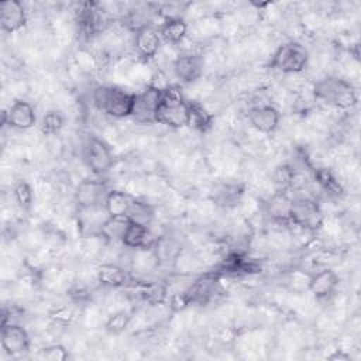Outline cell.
Returning <instances> with one entry per match:
<instances>
[{"label": "cell", "mask_w": 361, "mask_h": 361, "mask_svg": "<svg viewBox=\"0 0 361 361\" xmlns=\"http://www.w3.org/2000/svg\"><path fill=\"white\" fill-rule=\"evenodd\" d=\"M37 114L32 104L24 99H17L3 113V124H8L14 130L25 131L35 126Z\"/></svg>", "instance_id": "obj_11"}, {"label": "cell", "mask_w": 361, "mask_h": 361, "mask_svg": "<svg viewBox=\"0 0 361 361\" xmlns=\"http://www.w3.org/2000/svg\"><path fill=\"white\" fill-rule=\"evenodd\" d=\"M162 42L169 45L180 44L188 35V23L178 16H172L164 20L158 28Z\"/></svg>", "instance_id": "obj_20"}, {"label": "cell", "mask_w": 361, "mask_h": 361, "mask_svg": "<svg viewBox=\"0 0 361 361\" xmlns=\"http://www.w3.org/2000/svg\"><path fill=\"white\" fill-rule=\"evenodd\" d=\"M312 90L317 100L340 110H350L358 102L355 87L348 80L338 76H326L316 80Z\"/></svg>", "instance_id": "obj_1"}, {"label": "cell", "mask_w": 361, "mask_h": 361, "mask_svg": "<svg viewBox=\"0 0 361 361\" xmlns=\"http://www.w3.org/2000/svg\"><path fill=\"white\" fill-rule=\"evenodd\" d=\"M290 223L305 231H317L324 223V213L313 197L298 196L292 200Z\"/></svg>", "instance_id": "obj_5"}, {"label": "cell", "mask_w": 361, "mask_h": 361, "mask_svg": "<svg viewBox=\"0 0 361 361\" xmlns=\"http://www.w3.org/2000/svg\"><path fill=\"white\" fill-rule=\"evenodd\" d=\"M203 58L197 54L185 52L172 61V72L183 85H192L203 75Z\"/></svg>", "instance_id": "obj_10"}, {"label": "cell", "mask_w": 361, "mask_h": 361, "mask_svg": "<svg viewBox=\"0 0 361 361\" xmlns=\"http://www.w3.org/2000/svg\"><path fill=\"white\" fill-rule=\"evenodd\" d=\"M251 127L262 134L274 133L281 121L279 110L272 104L252 106L247 113Z\"/></svg>", "instance_id": "obj_12"}, {"label": "cell", "mask_w": 361, "mask_h": 361, "mask_svg": "<svg viewBox=\"0 0 361 361\" xmlns=\"http://www.w3.org/2000/svg\"><path fill=\"white\" fill-rule=\"evenodd\" d=\"M134 199L135 196L131 195L130 192L110 189L104 199L103 207L109 217H127Z\"/></svg>", "instance_id": "obj_19"}, {"label": "cell", "mask_w": 361, "mask_h": 361, "mask_svg": "<svg viewBox=\"0 0 361 361\" xmlns=\"http://www.w3.org/2000/svg\"><path fill=\"white\" fill-rule=\"evenodd\" d=\"M314 180L320 186V189L330 196H340L343 193L341 183L329 168L314 169Z\"/></svg>", "instance_id": "obj_24"}, {"label": "cell", "mask_w": 361, "mask_h": 361, "mask_svg": "<svg viewBox=\"0 0 361 361\" xmlns=\"http://www.w3.org/2000/svg\"><path fill=\"white\" fill-rule=\"evenodd\" d=\"M82 159L94 175H103L113 166L114 158L109 144L94 135H89L82 147Z\"/></svg>", "instance_id": "obj_6"}, {"label": "cell", "mask_w": 361, "mask_h": 361, "mask_svg": "<svg viewBox=\"0 0 361 361\" xmlns=\"http://www.w3.org/2000/svg\"><path fill=\"white\" fill-rule=\"evenodd\" d=\"M39 357L47 361H65L69 358V351L62 344H49L39 350Z\"/></svg>", "instance_id": "obj_32"}, {"label": "cell", "mask_w": 361, "mask_h": 361, "mask_svg": "<svg viewBox=\"0 0 361 361\" xmlns=\"http://www.w3.org/2000/svg\"><path fill=\"white\" fill-rule=\"evenodd\" d=\"M295 169L288 164L278 165L271 173V182L275 188V192H288L292 189Z\"/></svg>", "instance_id": "obj_26"}, {"label": "cell", "mask_w": 361, "mask_h": 361, "mask_svg": "<svg viewBox=\"0 0 361 361\" xmlns=\"http://www.w3.org/2000/svg\"><path fill=\"white\" fill-rule=\"evenodd\" d=\"M27 23V11L21 1L6 0L0 3V27L1 31L13 34L20 31Z\"/></svg>", "instance_id": "obj_13"}, {"label": "cell", "mask_w": 361, "mask_h": 361, "mask_svg": "<svg viewBox=\"0 0 361 361\" xmlns=\"http://www.w3.org/2000/svg\"><path fill=\"white\" fill-rule=\"evenodd\" d=\"M189 121L188 99L175 86L161 89L159 103L155 111V123L178 130L186 127Z\"/></svg>", "instance_id": "obj_2"}, {"label": "cell", "mask_w": 361, "mask_h": 361, "mask_svg": "<svg viewBox=\"0 0 361 361\" xmlns=\"http://www.w3.org/2000/svg\"><path fill=\"white\" fill-rule=\"evenodd\" d=\"M309 65L307 49L295 41L279 45L271 55L269 68L285 75H299Z\"/></svg>", "instance_id": "obj_4"}, {"label": "cell", "mask_w": 361, "mask_h": 361, "mask_svg": "<svg viewBox=\"0 0 361 361\" xmlns=\"http://www.w3.org/2000/svg\"><path fill=\"white\" fill-rule=\"evenodd\" d=\"M241 195H243V189H240L238 186L226 185L219 190L216 199H217L219 204L228 207V206H234L235 203H238L241 199Z\"/></svg>", "instance_id": "obj_31"}, {"label": "cell", "mask_w": 361, "mask_h": 361, "mask_svg": "<svg viewBox=\"0 0 361 361\" xmlns=\"http://www.w3.org/2000/svg\"><path fill=\"white\" fill-rule=\"evenodd\" d=\"M154 217H155L154 207L151 204H148V203L135 197L131 207H130L127 219L131 220V221H135V223H140V224H144V226L149 227Z\"/></svg>", "instance_id": "obj_27"}, {"label": "cell", "mask_w": 361, "mask_h": 361, "mask_svg": "<svg viewBox=\"0 0 361 361\" xmlns=\"http://www.w3.org/2000/svg\"><path fill=\"white\" fill-rule=\"evenodd\" d=\"M65 126V116L59 110H48L44 113L39 130L44 135H56Z\"/></svg>", "instance_id": "obj_29"}, {"label": "cell", "mask_w": 361, "mask_h": 361, "mask_svg": "<svg viewBox=\"0 0 361 361\" xmlns=\"http://www.w3.org/2000/svg\"><path fill=\"white\" fill-rule=\"evenodd\" d=\"M292 200L288 192H274L265 202L267 216L276 223H290Z\"/></svg>", "instance_id": "obj_18"}, {"label": "cell", "mask_w": 361, "mask_h": 361, "mask_svg": "<svg viewBox=\"0 0 361 361\" xmlns=\"http://www.w3.org/2000/svg\"><path fill=\"white\" fill-rule=\"evenodd\" d=\"M340 278L331 268H323L307 279V290L316 299H327L334 295L338 286Z\"/></svg>", "instance_id": "obj_14"}, {"label": "cell", "mask_w": 361, "mask_h": 361, "mask_svg": "<svg viewBox=\"0 0 361 361\" xmlns=\"http://www.w3.org/2000/svg\"><path fill=\"white\" fill-rule=\"evenodd\" d=\"M161 89L154 87L152 85L147 86L145 90L135 93L134 104L131 111V118L141 124L155 123V111L159 103Z\"/></svg>", "instance_id": "obj_8"}, {"label": "cell", "mask_w": 361, "mask_h": 361, "mask_svg": "<svg viewBox=\"0 0 361 361\" xmlns=\"http://www.w3.org/2000/svg\"><path fill=\"white\" fill-rule=\"evenodd\" d=\"M107 183L102 179H85L80 180L75 189L73 199L78 210L100 207L109 193Z\"/></svg>", "instance_id": "obj_7"}, {"label": "cell", "mask_w": 361, "mask_h": 361, "mask_svg": "<svg viewBox=\"0 0 361 361\" xmlns=\"http://www.w3.org/2000/svg\"><path fill=\"white\" fill-rule=\"evenodd\" d=\"M162 47L159 31L151 25H145L134 31L135 52L144 59H152L158 55Z\"/></svg>", "instance_id": "obj_15"}, {"label": "cell", "mask_w": 361, "mask_h": 361, "mask_svg": "<svg viewBox=\"0 0 361 361\" xmlns=\"http://www.w3.org/2000/svg\"><path fill=\"white\" fill-rule=\"evenodd\" d=\"M13 199L23 212H30L34 204V190L27 180H17L13 186Z\"/></svg>", "instance_id": "obj_28"}, {"label": "cell", "mask_w": 361, "mask_h": 361, "mask_svg": "<svg viewBox=\"0 0 361 361\" xmlns=\"http://www.w3.org/2000/svg\"><path fill=\"white\" fill-rule=\"evenodd\" d=\"M140 296L145 303L151 306H158L166 300L168 288L165 283H161V282L144 283L140 289Z\"/></svg>", "instance_id": "obj_25"}, {"label": "cell", "mask_w": 361, "mask_h": 361, "mask_svg": "<svg viewBox=\"0 0 361 361\" xmlns=\"http://www.w3.org/2000/svg\"><path fill=\"white\" fill-rule=\"evenodd\" d=\"M131 319H133V316L130 312H127L124 309L117 310L107 317V320L104 323V329L110 334H120L128 327Z\"/></svg>", "instance_id": "obj_30"}, {"label": "cell", "mask_w": 361, "mask_h": 361, "mask_svg": "<svg viewBox=\"0 0 361 361\" xmlns=\"http://www.w3.org/2000/svg\"><path fill=\"white\" fill-rule=\"evenodd\" d=\"M330 360H343V361H348L351 360V357L348 354H345L343 350H334V353L331 355H329Z\"/></svg>", "instance_id": "obj_33"}, {"label": "cell", "mask_w": 361, "mask_h": 361, "mask_svg": "<svg viewBox=\"0 0 361 361\" xmlns=\"http://www.w3.org/2000/svg\"><path fill=\"white\" fill-rule=\"evenodd\" d=\"M96 279L106 288H123L130 282L128 271L116 262H103L96 268Z\"/></svg>", "instance_id": "obj_16"}, {"label": "cell", "mask_w": 361, "mask_h": 361, "mask_svg": "<svg viewBox=\"0 0 361 361\" xmlns=\"http://www.w3.org/2000/svg\"><path fill=\"white\" fill-rule=\"evenodd\" d=\"M0 343L6 354L16 357L30 350L31 340H30L28 331L23 326L17 323L1 322Z\"/></svg>", "instance_id": "obj_9"}, {"label": "cell", "mask_w": 361, "mask_h": 361, "mask_svg": "<svg viewBox=\"0 0 361 361\" xmlns=\"http://www.w3.org/2000/svg\"><path fill=\"white\" fill-rule=\"evenodd\" d=\"M152 250L158 259V264H175L178 257L182 254V247L178 241L169 237L157 238Z\"/></svg>", "instance_id": "obj_22"}, {"label": "cell", "mask_w": 361, "mask_h": 361, "mask_svg": "<svg viewBox=\"0 0 361 361\" xmlns=\"http://www.w3.org/2000/svg\"><path fill=\"white\" fill-rule=\"evenodd\" d=\"M188 110H189V121H188L189 127L202 133L212 127L213 114L203 106L202 102L188 99Z\"/></svg>", "instance_id": "obj_21"}, {"label": "cell", "mask_w": 361, "mask_h": 361, "mask_svg": "<svg viewBox=\"0 0 361 361\" xmlns=\"http://www.w3.org/2000/svg\"><path fill=\"white\" fill-rule=\"evenodd\" d=\"M127 224H128L127 217H107L100 226L99 235L107 243L121 241V237L124 234Z\"/></svg>", "instance_id": "obj_23"}, {"label": "cell", "mask_w": 361, "mask_h": 361, "mask_svg": "<svg viewBox=\"0 0 361 361\" xmlns=\"http://www.w3.org/2000/svg\"><path fill=\"white\" fill-rule=\"evenodd\" d=\"M155 240L152 238V234H151L148 226H144V224H140V223L128 220V224H127V227L124 230V234H123L120 243L126 248L141 250V248L152 247Z\"/></svg>", "instance_id": "obj_17"}, {"label": "cell", "mask_w": 361, "mask_h": 361, "mask_svg": "<svg viewBox=\"0 0 361 361\" xmlns=\"http://www.w3.org/2000/svg\"><path fill=\"white\" fill-rule=\"evenodd\" d=\"M134 96L135 93H130L111 85H99L92 93L94 107L113 118H126L131 116Z\"/></svg>", "instance_id": "obj_3"}]
</instances>
